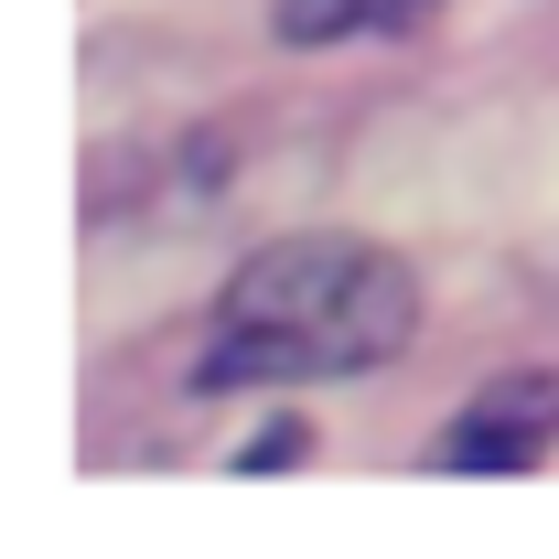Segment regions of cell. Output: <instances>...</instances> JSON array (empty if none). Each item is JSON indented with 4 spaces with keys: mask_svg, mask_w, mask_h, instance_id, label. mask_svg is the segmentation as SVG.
<instances>
[{
    "mask_svg": "<svg viewBox=\"0 0 559 559\" xmlns=\"http://www.w3.org/2000/svg\"><path fill=\"white\" fill-rule=\"evenodd\" d=\"M549 441H559V377L549 366H516V377H485L463 409L441 419L430 463L441 474H527Z\"/></svg>",
    "mask_w": 559,
    "mask_h": 559,
    "instance_id": "obj_2",
    "label": "cell"
},
{
    "mask_svg": "<svg viewBox=\"0 0 559 559\" xmlns=\"http://www.w3.org/2000/svg\"><path fill=\"white\" fill-rule=\"evenodd\" d=\"M419 345V270L377 237L345 226H301L248 248L226 301H215V334L194 355V388H323V377H366L388 355Z\"/></svg>",
    "mask_w": 559,
    "mask_h": 559,
    "instance_id": "obj_1",
    "label": "cell"
},
{
    "mask_svg": "<svg viewBox=\"0 0 559 559\" xmlns=\"http://www.w3.org/2000/svg\"><path fill=\"white\" fill-rule=\"evenodd\" d=\"M301 452H312V419H259V430H248V452H237V474H290V463H301Z\"/></svg>",
    "mask_w": 559,
    "mask_h": 559,
    "instance_id": "obj_4",
    "label": "cell"
},
{
    "mask_svg": "<svg viewBox=\"0 0 559 559\" xmlns=\"http://www.w3.org/2000/svg\"><path fill=\"white\" fill-rule=\"evenodd\" d=\"M441 0H270V33L290 55L312 44H377V33H419Z\"/></svg>",
    "mask_w": 559,
    "mask_h": 559,
    "instance_id": "obj_3",
    "label": "cell"
}]
</instances>
